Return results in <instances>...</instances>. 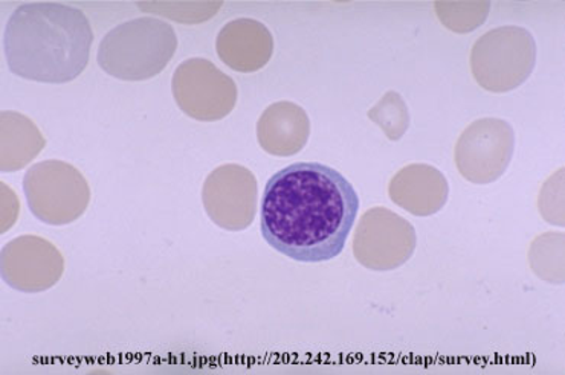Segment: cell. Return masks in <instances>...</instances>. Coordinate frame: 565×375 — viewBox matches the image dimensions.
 Listing matches in <instances>:
<instances>
[{"label": "cell", "instance_id": "obj_1", "mask_svg": "<svg viewBox=\"0 0 565 375\" xmlns=\"http://www.w3.org/2000/svg\"><path fill=\"white\" fill-rule=\"evenodd\" d=\"M358 211L356 190L340 171L320 162L292 163L266 183L262 235L296 261H330L344 250Z\"/></svg>", "mask_w": 565, "mask_h": 375}, {"label": "cell", "instance_id": "obj_2", "mask_svg": "<svg viewBox=\"0 0 565 375\" xmlns=\"http://www.w3.org/2000/svg\"><path fill=\"white\" fill-rule=\"evenodd\" d=\"M93 43V26L85 13L58 2L23 3L10 15L3 33L10 71L47 85H65L79 77Z\"/></svg>", "mask_w": 565, "mask_h": 375}, {"label": "cell", "instance_id": "obj_3", "mask_svg": "<svg viewBox=\"0 0 565 375\" xmlns=\"http://www.w3.org/2000/svg\"><path fill=\"white\" fill-rule=\"evenodd\" d=\"M178 38L164 20L139 18L121 23L103 39L98 65L125 82L157 77L177 54Z\"/></svg>", "mask_w": 565, "mask_h": 375}, {"label": "cell", "instance_id": "obj_4", "mask_svg": "<svg viewBox=\"0 0 565 375\" xmlns=\"http://www.w3.org/2000/svg\"><path fill=\"white\" fill-rule=\"evenodd\" d=\"M536 65V42L526 28L500 26L473 43L471 71L483 89L504 94L523 85Z\"/></svg>", "mask_w": 565, "mask_h": 375}, {"label": "cell", "instance_id": "obj_5", "mask_svg": "<svg viewBox=\"0 0 565 375\" xmlns=\"http://www.w3.org/2000/svg\"><path fill=\"white\" fill-rule=\"evenodd\" d=\"M23 191L34 217L53 226L78 221L90 202L85 175L63 161L35 163L23 178Z\"/></svg>", "mask_w": 565, "mask_h": 375}, {"label": "cell", "instance_id": "obj_6", "mask_svg": "<svg viewBox=\"0 0 565 375\" xmlns=\"http://www.w3.org/2000/svg\"><path fill=\"white\" fill-rule=\"evenodd\" d=\"M515 153V130L500 118L469 124L454 150L457 170L473 185H489L507 173Z\"/></svg>", "mask_w": 565, "mask_h": 375}, {"label": "cell", "instance_id": "obj_7", "mask_svg": "<svg viewBox=\"0 0 565 375\" xmlns=\"http://www.w3.org/2000/svg\"><path fill=\"white\" fill-rule=\"evenodd\" d=\"M416 246L415 226L387 207L376 206L358 223L353 254L365 269L388 272L404 266Z\"/></svg>", "mask_w": 565, "mask_h": 375}, {"label": "cell", "instance_id": "obj_8", "mask_svg": "<svg viewBox=\"0 0 565 375\" xmlns=\"http://www.w3.org/2000/svg\"><path fill=\"white\" fill-rule=\"evenodd\" d=\"M173 95L190 118L214 122L228 117L237 104V85L214 63L190 58L174 72Z\"/></svg>", "mask_w": 565, "mask_h": 375}, {"label": "cell", "instance_id": "obj_9", "mask_svg": "<svg viewBox=\"0 0 565 375\" xmlns=\"http://www.w3.org/2000/svg\"><path fill=\"white\" fill-rule=\"evenodd\" d=\"M258 188L253 171L238 163L217 167L202 188V202L211 221L222 229L238 233L253 225Z\"/></svg>", "mask_w": 565, "mask_h": 375}, {"label": "cell", "instance_id": "obj_10", "mask_svg": "<svg viewBox=\"0 0 565 375\" xmlns=\"http://www.w3.org/2000/svg\"><path fill=\"white\" fill-rule=\"evenodd\" d=\"M65 259L53 243L35 235H23L2 249V278L23 293H39L57 285Z\"/></svg>", "mask_w": 565, "mask_h": 375}, {"label": "cell", "instance_id": "obj_11", "mask_svg": "<svg viewBox=\"0 0 565 375\" xmlns=\"http://www.w3.org/2000/svg\"><path fill=\"white\" fill-rule=\"evenodd\" d=\"M390 201L416 215L429 217L447 205L449 185L447 178L428 163H412L393 175L388 185Z\"/></svg>", "mask_w": 565, "mask_h": 375}, {"label": "cell", "instance_id": "obj_12", "mask_svg": "<svg viewBox=\"0 0 565 375\" xmlns=\"http://www.w3.org/2000/svg\"><path fill=\"white\" fill-rule=\"evenodd\" d=\"M216 47L218 57L231 69L256 72L268 65L273 57L274 39L264 23L237 19L222 28Z\"/></svg>", "mask_w": 565, "mask_h": 375}, {"label": "cell", "instance_id": "obj_13", "mask_svg": "<svg viewBox=\"0 0 565 375\" xmlns=\"http://www.w3.org/2000/svg\"><path fill=\"white\" fill-rule=\"evenodd\" d=\"M310 137V119L296 103L270 104L257 122V139L266 153L288 158L300 153Z\"/></svg>", "mask_w": 565, "mask_h": 375}, {"label": "cell", "instance_id": "obj_14", "mask_svg": "<svg viewBox=\"0 0 565 375\" xmlns=\"http://www.w3.org/2000/svg\"><path fill=\"white\" fill-rule=\"evenodd\" d=\"M14 142L18 143L10 149L2 150L3 173L22 170L45 147V139L30 118L14 114V111H3L2 143Z\"/></svg>", "mask_w": 565, "mask_h": 375}, {"label": "cell", "instance_id": "obj_15", "mask_svg": "<svg viewBox=\"0 0 565 375\" xmlns=\"http://www.w3.org/2000/svg\"><path fill=\"white\" fill-rule=\"evenodd\" d=\"M367 117L384 131L390 141H399L404 138L409 129V122H412L407 103L395 90H388L369 110Z\"/></svg>", "mask_w": 565, "mask_h": 375}, {"label": "cell", "instance_id": "obj_16", "mask_svg": "<svg viewBox=\"0 0 565 375\" xmlns=\"http://www.w3.org/2000/svg\"><path fill=\"white\" fill-rule=\"evenodd\" d=\"M491 8L489 2H436L437 18L456 33H471L483 25Z\"/></svg>", "mask_w": 565, "mask_h": 375}]
</instances>
